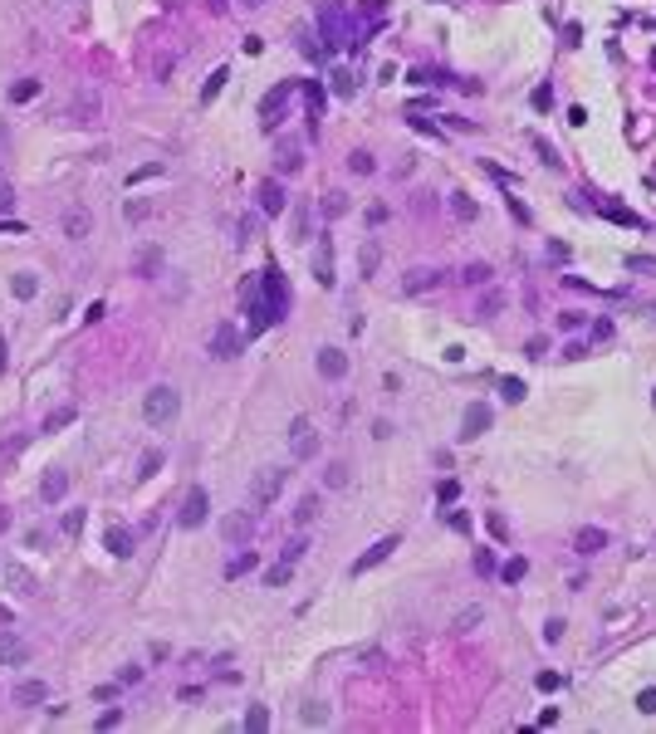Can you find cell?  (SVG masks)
I'll return each instance as SVG.
<instances>
[{"mask_svg": "<svg viewBox=\"0 0 656 734\" xmlns=\"http://www.w3.org/2000/svg\"><path fill=\"white\" fill-rule=\"evenodd\" d=\"M177 412H182V397H177V387H167V382H157V387L142 397V417H147V426H172Z\"/></svg>", "mask_w": 656, "mask_h": 734, "instance_id": "obj_1", "label": "cell"}, {"mask_svg": "<svg viewBox=\"0 0 656 734\" xmlns=\"http://www.w3.org/2000/svg\"><path fill=\"white\" fill-rule=\"evenodd\" d=\"M284 480H289L284 465H265V470H255V480H250V510H270V505L279 500Z\"/></svg>", "mask_w": 656, "mask_h": 734, "instance_id": "obj_2", "label": "cell"}, {"mask_svg": "<svg viewBox=\"0 0 656 734\" xmlns=\"http://www.w3.org/2000/svg\"><path fill=\"white\" fill-rule=\"evenodd\" d=\"M289 455L294 460H314L319 455V431H314L309 417H294V426H289Z\"/></svg>", "mask_w": 656, "mask_h": 734, "instance_id": "obj_3", "label": "cell"}, {"mask_svg": "<svg viewBox=\"0 0 656 734\" xmlns=\"http://www.w3.org/2000/svg\"><path fill=\"white\" fill-rule=\"evenodd\" d=\"M206 514H211V495H206L201 485H191L187 500H182V510H177V524L182 529H201L206 524Z\"/></svg>", "mask_w": 656, "mask_h": 734, "instance_id": "obj_4", "label": "cell"}, {"mask_svg": "<svg viewBox=\"0 0 656 734\" xmlns=\"http://www.w3.org/2000/svg\"><path fill=\"white\" fill-rule=\"evenodd\" d=\"M250 533H255V514L250 510H235V514H225L220 519V538L235 548V543H250Z\"/></svg>", "mask_w": 656, "mask_h": 734, "instance_id": "obj_5", "label": "cell"}, {"mask_svg": "<svg viewBox=\"0 0 656 734\" xmlns=\"http://www.w3.org/2000/svg\"><path fill=\"white\" fill-rule=\"evenodd\" d=\"M490 407H485V402H470V407H465V417H460V441H480V436H485V431H490Z\"/></svg>", "mask_w": 656, "mask_h": 734, "instance_id": "obj_6", "label": "cell"}, {"mask_svg": "<svg viewBox=\"0 0 656 734\" xmlns=\"http://www.w3.org/2000/svg\"><path fill=\"white\" fill-rule=\"evenodd\" d=\"M211 357H220V362L240 357V333H235L230 323H216V333H211Z\"/></svg>", "mask_w": 656, "mask_h": 734, "instance_id": "obj_7", "label": "cell"}, {"mask_svg": "<svg viewBox=\"0 0 656 734\" xmlns=\"http://www.w3.org/2000/svg\"><path fill=\"white\" fill-rule=\"evenodd\" d=\"M603 548H607V533H603L598 524H588V529H578V533H573V553H583V558H598Z\"/></svg>", "mask_w": 656, "mask_h": 734, "instance_id": "obj_8", "label": "cell"}, {"mask_svg": "<svg viewBox=\"0 0 656 734\" xmlns=\"http://www.w3.org/2000/svg\"><path fill=\"white\" fill-rule=\"evenodd\" d=\"M392 548H402V538H397V533H387V538H377V543H372V548H367V553H362V558L353 563V573H367V568H377V563H382V558H387Z\"/></svg>", "mask_w": 656, "mask_h": 734, "instance_id": "obj_9", "label": "cell"}, {"mask_svg": "<svg viewBox=\"0 0 656 734\" xmlns=\"http://www.w3.org/2000/svg\"><path fill=\"white\" fill-rule=\"evenodd\" d=\"M343 34H348V15H343V5H328L324 10V44L328 49H338Z\"/></svg>", "mask_w": 656, "mask_h": 734, "instance_id": "obj_10", "label": "cell"}, {"mask_svg": "<svg viewBox=\"0 0 656 734\" xmlns=\"http://www.w3.org/2000/svg\"><path fill=\"white\" fill-rule=\"evenodd\" d=\"M441 279H446L441 270H431V265H422V270H412V274L402 279V294H427V289H436Z\"/></svg>", "mask_w": 656, "mask_h": 734, "instance_id": "obj_11", "label": "cell"}, {"mask_svg": "<svg viewBox=\"0 0 656 734\" xmlns=\"http://www.w3.org/2000/svg\"><path fill=\"white\" fill-rule=\"evenodd\" d=\"M260 284H265V304H270L275 318H279V314H284V279H279V270L270 265V270L260 274Z\"/></svg>", "mask_w": 656, "mask_h": 734, "instance_id": "obj_12", "label": "cell"}, {"mask_svg": "<svg viewBox=\"0 0 656 734\" xmlns=\"http://www.w3.org/2000/svg\"><path fill=\"white\" fill-rule=\"evenodd\" d=\"M284 206H289V196H284V186L270 177V182L260 186V210H265V215H284Z\"/></svg>", "mask_w": 656, "mask_h": 734, "instance_id": "obj_13", "label": "cell"}, {"mask_svg": "<svg viewBox=\"0 0 656 734\" xmlns=\"http://www.w3.org/2000/svg\"><path fill=\"white\" fill-rule=\"evenodd\" d=\"M319 372H324L328 382H343L348 377V357L338 348H319Z\"/></svg>", "mask_w": 656, "mask_h": 734, "instance_id": "obj_14", "label": "cell"}, {"mask_svg": "<svg viewBox=\"0 0 656 734\" xmlns=\"http://www.w3.org/2000/svg\"><path fill=\"white\" fill-rule=\"evenodd\" d=\"M64 495H69V475H64V470H49V475L39 480V500H44V505H59Z\"/></svg>", "mask_w": 656, "mask_h": 734, "instance_id": "obj_15", "label": "cell"}, {"mask_svg": "<svg viewBox=\"0 0 656 734\" xmlns=\"http://www.w3.org/2000/svg\"><path fill=\"white\" fill-rule=\"evenodd\" d=\"M25 661H30L25 641H20L15 631H0V666H25Z\"/></svg>", "mask_w": 656, "mask_h": 734, "instance_id": "obj_16", "label": "cell"}, {"mask_svg": "<svg viewBox=\"0 0 656 734\" xmlns=\"http://www.w3.org/2000/svg\"><path fill=\"white\" fill-rule=\"evenodd\" d=\"M49 700V685L44 681H20L15 685V705H44Z\"/></svg>", "mask_w": 656, "mask_h": 734, "instance_id": "obj_17", "label": "cell"}, {"mask_svg": "<svg viewBox=\"0 0 656 734\" xmlns=\"http://www.w3.org/2000/svg\"><path fill=\"white\" fill-rule=\"evenodd\" d=\"M103 543H108V553H113V558H127V553L137 548V538H132V533H127L122 524H113L108 533H103Z\"/></svg>", "mask_w": 656, "mask_h": 734, "instance_id": "obj_18", "label": "cell"}, {"mask_svg": "<svg viewBox=\"0 0 656 734\" xmlns=\"http://www.w3.org/2000/svg\"><path fill=\"white\" fill-rule=\"evenodd\" d=\"M289 94H294V84H289V79H284V84H275V89L265 94V103H260V113H265V122H270V127H275V108L284 103Z\"/></svg>", "mask_w": 656, "mask_h": 734, "instance_id": "obj_19", "label": "cell"}, {"mask_svg": "<svg viewBox=\"0 0 656 734\" xmlns=\"http://www.w3.org/2000/svg\"><path fill=\"white\" fill-rule=\"evenodd\" d=\"M64 235H69V240H84V235H89V215H84V210H69V215H64Z\"/></svg>", "mask_w": 656, "mask_h": 734, "instance_id": "obj_20", "label": "cell"}, {"mask_svg": "<svg viewBox=\"0 0 656 734\" xmlns=\"http://www.w3.org/2000/svg\"><path fill=\"white\" fill-rule=\"evenodd\" d=\"M10 294H15V299H34V294H39V279H34V274H15V279H10Z\"/></svg>", "mask_w": 656, "mask_h": 734, "instance_id": "obj_21", "label": "cell"}, {"mask_svg": "<svg viewBox=\"0 0 656 734\" xmlns=\"http://www.w3.org/2000/svg\"><path fill=\"white\" fill-rule=\"evenodd\" d=\"M314 279H319V284H333V250H319V255H314Z\"/></svg>", "mask_w": 656, "mask_h": 734, "instance_id": "obj_22", "label": "cell"}, {"mask_svg": "<svg viewBox=\"0 0 656 734\" xmlns=\"http://www.w3.org/2000/svg\"><path fill=\"white\" fill-rule=\"evenodd\" d=\"M450 210H455L460 220H475V215H480V206H475V201H470L465 191H450Z\"/></svg>", "mask_w": 656, "mask_h": 734, "instance_id": "obj_23", "label": "cell"}, {"mask_svg": "<svg viewBox=\"0 0 656 734\" xmlns=\"http://www.w3.org/2000/svg\"><path fill=\"white\" fill-rule=\"evenodd\" d=\"M157 270H162V250H142V255H137V274H142V279H152Z\"/></svg>", "mask_w": 656, "mask_h": 734, "instance_id": "obj_24", "label": "cell"}, {"mask_svg": "<svg viewBox=\"0 0 656 734\" xmlns=\"http://www.w3.org/2000/svg\"><path fill=\"white\" fill-rule=\"evenodd\" d=\"M314 519H319V495H304L294 510V524H314Z\"/></svg>", "mask_w": 656, "mask_h": 734, "instance_id": "obj_25", "label": "cell"}, {"mask_svg": "<svg viewBox=\"0 0 656 734\" xmlns=\"http://www.w3.org/2000/svg\"><path fill=\"white\" fill-rule=\"evenodd\" d=\"M245 730L265 734V730H270V710H265V705H250V710H245Z\"/></svg>", "mask_w": 656, "mask_h": 734, "instance_id": "obj_26", "label": "cell"}, {"mask_svg": "<svg viewBox=\"0 0 656 734\" xmlns=\"http://www.w3.org/2000/svg\"><path fill=\"white\" fill-rule=\"evenodd\" d=\"M255 563H260V558H255V548H250V553H235V558H230V568H225V578H240V573H250Z\"/></svg>", "mask_w": 656, "mask_h": 734, "instance_id": "obj_27", "label": "cell"}, {"mask_svg": "<svg viewBox=\"0 0 656 734\" xmlns=\"http://www.w3.org/2000/svg\"><path fill=\"white\" fill-rule=\"evenodd\" d=\"M524 573H529V558H510V563L500 568V578H505V583H524Z\"/></svg>", "mask_w": 656, "mask_h": 734, "instance_id": "obj_28", "label": "cell"}, {"mask_svg": "<svg viewBox=\"0 0 656 734\" xmlns=\"http://www.w3.org/2000/svg\"><path fill=\"white\" fill-rule=\"evenodd\" d=\"M289 578H294V563H284V558H279V563H275V568L265 573V583H270V588H284Z\"/></svg>", "mask_w": 656, "mask_h": 734, "instance_id": "obj_29", "label": "cell"}, {"mask_svg": "<svg viewBox=\"0 0 656 734\" xmlns=\"http://www.w3.org/2000/svg\"><path fill=\"white\" fill-rule=\"evenodd\" d=\"M328 79H333V94H338V99H348V94H353V89H358V84H353V74H348V69H333V74H328Z\"/></svg>", "mask_w": 656, "mask_h": 734, "instance_id": "obj_30", "label": "cell"}, {"mask_svg": "<svg viewBox=\"0 0 656 734\" xmlns=\"http://www.w3.org/2000/svg\"><path fill=\"white\" fill-rule=\"evenodd\" d=\"M500 309H505V294H500V289H490V294L480 299V318H495Z\"/></svg>", "mask_w": 656, "mask_h": 734, "instance_id": "obj_31", "label": "cell"}, {"mask_svg": "<svg viewBox=\"0 0 656 734\" xmlns=\"http://www.w3.org/2000/svg\"><path fill=\"white\" fill-rule=\"evenodd\" d=\"M475 622H485V607H465V612H460V617H455L450 627H455V631H470Z\"/></svg>", "mask_w": 656, "mask_h": 734, "instance_id": "obj_32", "label": "cell"}, {"mask_svg": "<svg viewBox=\"0 0 656 734\" xmlns=\"http://www.w3.org/2000/svg\"><path fill=\"white\" fill-rule=\"evenodd\" d=\"M304 725H328L324 700H304Z\"/></svg>", "mask_w": 656, "mask_h": 734, "instance_id": "obj_33", "label": "cell"}, {"mask_svg": "<svg viewBox=\"0 0 656 734\" xmlns=\"http://www.w3.org/2000/svg\"><path fill=\"white\" fill-rule=\"evenodd\" d=\"M34 94H39V84H34V79H20V84L10 89V99H15V103H30Z\"/></svg>", "mask_w": 656, "mask_h": 734, "instance_id": "obj_34", "label": "cell"}, {"mask_svg": "<svg viewBox=\"0 0 656 734\" xmlns=\"http://www.w3.org/2000/svg\"><path fill=\"white\" fill-rule=\"evenodd\" d=\"M460 279H465V284H490V279H495V270H490V265H470Z\"/></svg>", "mask_w": 656, "mask_h": 734, "instance_id": "obj_35", "label": "cell"}, {"mask_svg": "<svg viewBox=\"0 0 656 734\" xmlns=\"http://www.w3.org/2000/svg\"><path fill=\"white\" fill-rule=\"evenodd\" d=\"M500 392H505V402H524V392H529V387H524L519 377H505V382H500Z\"/></svg>", "mask_w": 656, "mask_h": 734, "instance_id": "obj_36", "label": "cell"}, {"mask_svg": "<svg viewBox=\"0 0 656 734\" xmlns=\"http://www.w3.org/2000/svg\"><path fill=\"white\" fill-rule=\"evenodd\" d=\"M225 79H230V69H216V74H211V84L201 89V99H206V103H211V99H216L220 89H225Z\"/></svg>", "mask_w": 656, "mask_h": 734, "instance_id": "obj_37", "label": "cell"}, {"mask_svg": "<svg viewBox=\"0 0 656 734\" xmlns=\"http://www.w3.org/2000/svg\"><path fill=\"white\" fill-rule=\"evenodd\" d=\"M377 260H382V250H377V245H362V255H358L362 274H372V270H377Z\"/></svg>", "mask_w": 656, "mask_h": 734, "instance_id": "obj_38", "label": "cell"}, {"mask_svg": "<svg viewBox=\"0 0 656 734\" xmlns=\"http://www.w3.org/2000/svg\"><path fill=\"white\" fill-rule=\"evenodd\" d=\"M324 485H328V490L348 485V465H328V470H324Z\"/></svg>", "mask_w": 656, "mask_h": 734, "instance_id": "obj_39", "label": "cell"}, {"mask_svg": "<svg viewBox=\"0 0 656 734\" xmlns=\"http://www.w3.org/2000/svg\"><path fill=\"white\" fill-rule=\"evenodd\" d=\"M79 417V412H74V407H59V412H54V417L44 421V431H59V426H69V421Z\"/></svg>", "mask_w": 656, "mask_h": 734, "instance_id": "obj_40", "label": "cell"}, {"mask_svg": "<svg viewBox=\"0 0 656 734\" xmlns=\"http://www.w3.org/2000/svg\"><path fill=\"white\" fill-rule=\"evenodd\" d=\"M348 167H353V172H377L372 152H353V157H348Z\"/></svg>", "mask_w": 656, "mask_h": 734, "instance_id": "obj_41", "label": "cell"}, {"mask_svg": "<svg viewBox=\"0 0 656 734\" xmlns=\"http://www.w3.org/2000/svg\"><path fill=\"white\" fill-rule=\"evenodd\" d=\"M157 470H162V450H147V455H142V470H137V475L147 480V475H157Z\"/></svg>", "mask_w": 656, "mask_h": 734, "instance_id": "obj_42", "label": "cell"}, {"mask_svg": "<svg viewBox=\"0 0 656 734\" xmlns=\"http://www.w3.org/2000/svg\"><path fill=\"white\" fill-rule=\"evenodd\" d=\"M455 495H460V480H441V485H436V500H441V505H450Z\"/></svg>", "mask_w": 656, "mask_h": 734, "instance_id": "obj_43", "label": "cell"}, {"mask_svg": "<svg viewBox=\"0 0 656 734\" xmlns=\"http://www.w3.org/2000/svg\"><path fill=\"white\" fill-rule=\"evenodd\" d=\"M544 641L553 646V641H563V617H548L544 622Z\"/></svg>", "mask_w": 656, "mask_h": 734, "instance_id": "obj_44", "label": "cell"}, {"mask_svg": "<svg viewBox=\"0 0 656 734\" xmlns=\"http://www.w3.org/2000/svg\"><path fill=\"white\" fill-rule=\"evenodd\" d=\"M294 240H309V210H294Z\"/></svg>", "mask_w": 656, "mask_h": 734, "instance_id": "obj_45", "label": "cell"}, {"mask_svg": "<svg viewBox=\"0 0 656 734\" xmlns=\"http://www.w3.org/2000/svg\"><path fill=\"white\" fill-rule=\"evenodd\" d=\"M79 529H84V510H69V514H64V533H69V538H74V533H79Z\"/></svg>", "mask_w": 656, "mask_h": 734, "instance_id": "obj_46", "label": "cell"}, {"mask_svg": "<svg viewBox=\"0 0 656 734\" xmlns=\"http://www.w3.org/2000/svg\"><path fill=\"white\" fill-rule=\"evenodd\" d=\"M534 685H539V690H558V685H563V676H558V671H539V681H534Z\"/></svg>", "mask_w": 656, "mask_h": 734, "instance_id": "obj_47", "label": "cell"}, {"mask_svg": "<svg viewBox=\"0 0 656 734\" xmlns=\"http://www.w3.org/2000/svg\"><path fill=\"white\" fill-rule=\"evenodd\" d=\"M324 210H328V215H343V210H348V201H343V191H328Z\"/></svg>", "mask_w": 656, "mask_h": 734, "instance_id": "obj_48", "label": "cell"}, {"mask_svg": "<svg viewBox=\"0 0 656 734\" xmlns=\"http://www.w3.org/2000/svg\"><path fill=\"white\" fill-rule=\"evenodd\" d=\"M304 548H309L304 538H294V543H284V563H299V558H304Z\"/></svg>", "mask_w": 656, "mask_h": 734, "instance_id": "obj_49", "label": "cell"}, {"mask_svg": "<svg viewBox=\"0 0 656 734\" xmlns=\"http://www.w3.org/2000/svg\"><path fill=\"white\" fill-rule=\"evenodd\" d=\"M475 573H495V553H490V548L475 553Z\"/></svg>", "mask_w": 656, "mask_h": 734, "instance_id": "obj_50", "label": "cell"}, {"mask_svg": "<svg viewBox=\"0 0 656 734\" xmlns=\"http://www.w3.org/2000/svg\"><path fill=\"white\" fill-rule=\"evenodd\" d=\"M304 94H309V113L324 108V89H319V84H304Z\"/></svg>", "mask_w": 656, "mask_h": 734, "instance_id": "obj_51", "label": "cell"}, {"mask_svg": "<svg viewBox=\"0 0 656 734\" xmlns=\"http://www.w3.org/2000/svg\"><path fill=\"white\" fill-rule=\"evenodd\" d=\"M637 710H642V715H656V690H642V695H637Z\"/></svg>", "mask_w": 656, "mask_h": 734, "instance_id": "obj_52", "label": "cell"}, {"mask_svg": "<svg viewBox=\"0 0 656 734\" xmlns=\"http://www.w3.org/2000/svg\"><path fill=\"white\" fill-rule=\"evenodd\" d=\"M279 172H299V152H294V147L279 152Z\"/></svg>", "mask_w": 656, "mask_h": 734, "instance_id": "obj_53", "label": "cell"}, {"mask_svg": "<svg viewBox=\"0 0 656 734\" xmlns=\"http://www.w3.org/2000/svg\"><path fill=\"white\" fill-rule=\"evenodd\" d=\"M152 177H162V167H142V172H132V177H127V186H137V182H152Z\"/></svg>", "mask_w": 656, "mask_h": 734, "instance_id": "obj_54", "label": "cell"}, {"mask_svg": "<svg viewBox=\"0 0 656 734\" xmlns=\"http://www.w3.org/2000/svg\"><path fill=\"white\" fill-rule=\"evenodd\" d=\"M118 681H122V685H137V681H142V666H122Z\"/></svg>", "mask_w": 656, "mask_h": 734, "instance_id": "obj_55", "label": "cell"}, {"mask_svg": "<svg viewBox=\"0 0 656 734\" xmlns=\"http://www.w3.org/2000/svg\"><path fill=\"white\" fill-rule=\"evenodd\" d=\"M74 113H79V122H84V113H99V99H89V94H84V99L74 103Z\"/></svg>", "mask_w": 656, "mask_h": 734, "instance_id": "obj_56", "label": "cell"}, {"mask_svg": "<svg viewBox=\"0 0 656 734\" xmlns=\"http://www.w3.org/2000/svg\"><path fill=\"white\" fill-rule=\"evenodd\" d=\"M147 210H152V206H142V201H127V206H122V215H127V220H142Z\"/></svg>", "mask_w": 656, "mask_h": 734, "instance_id": "obj_57", "label": "cell"}, {"mask_svg": "<svg viewBox=\"0 0 656 734\" xmlns=\"http://www.w3.org/2000/svg\"><path fill=\"white\" fill-rule=\"evenodd\" d=\"M450 529H455V533H470V514L455 510V514H450Z\"/></svg>", "mask_w": 656, "mask_h": 734, "instance_id": "obj_58", "label": "cell"}, {"mask_svg": "<svg viewBox=\"0 0 656 734\" xmlns=\"http://www.w3.org/2000/svg\"><path fill=\"white\" fill-rule=\"evenodd\" d=\"M240 49H245V54H260L265 44H260V34H245V39H240Z\"/></svg>", "mask_w": 656, "mask_h": 734, "instance_id": "obj_59", "label": "cell"}, {"mask_svg": "<svg viewBox=\"0 0 656 734\" xmlns=\"http://www.w3.org/2000/svg\"><path fill=\"white\" fill-rule=\"evenodd\" d=\"M544 348H548L544 338H529V343H524V353H529V357H544Z\"/></svg>", "mask_w": 656, "mask_h": 734, "instance_id": "obj_60", "label": "cell"}, {"mask_svg": "<svg viewBox=\"0 0 656 734\" xmlns=\"http://www.w3.org/2000/svg\"><path fill=\"white\" fill-rule=\"evenodd\" d=\"M113 725H122V710H108L103 720H99V730H113Z\"/></svg>", "mask_w": 656, "mask_h": 734, "instance_id": "obj_61", "label": "cell"}, {"mask_svg": "<svg viewBox=\"0 0 656 734\" xmlns=\"http://www.w3.org/2000/svg\"><path fill=\"white\" fill-rule=\"evenodd\" d=\"M5 529H10V510L0 505V533H5Z\"/></svg>", "mask_w": 656, "mask_h": 734, "instance_id": "obj_62", "label": "cell"}, {"mask_svg": "<svg viewBox=\"0 0 656 734\" xmlns=\"http://www.w3.org/2000/svg\"><path fill=\"white\" fill-rule=\"evenodd\" d=\"M206 5H211V10H225V0H206Z\"/></svg>", "mask_w": 656, "mask_h": 734, "instance_id": "obj_63", "label": "cell"}, {"mask_svg": "<svg viewBox=\"0 0 656 734\" xmlns=\"http://www.w3.org/2000/svg\"><path fill=\"white\" fill-rule=\"evenodd\" d=\"M240 5H250V10H255V5H265V0H240Z\"/></svg>", "mask_w": 656, "mask_h": 734, "instance_id": "obj_64", "label": "cell"}]
</instances>
